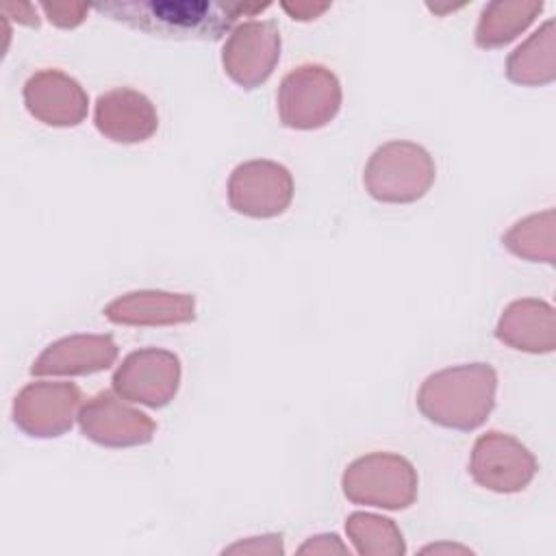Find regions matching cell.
Segmentation results:
<instances>
[{"instance_id": "5", "label": "cell", "mask_w": 556, "mask_h": 556, "mask_svg": "<svg viewBox=\"0 0 556 556\" xmlns=\"http://www.w3.org/2000/svg\"><path fill=\"white\" fill-rule=\"evenodd\" d=\"M341 83L326 65L304 63L291 70L278 87L280 122L293 130L328 126L341 109Z\"/></svg>"}, {"instance_id": "10", "label": "cell", "mask_w": 556, "mask_h": 556, "mask_svg": "<svg viewBox=\"0 0 556 556\" xmlns=\"http://www.w3.org/2000/svg\"><path fill=\"white\" fill-rule=\"evenodd\" d=\"M280 59V30L269 20L235 26L222 50L224 72L243 89L263 85Z\"/></svg>"}, {"instance_id": "7", "label": "cell", "mask_w": 556, "mask_h": 556, "mask_svg": "<svg viewBox=\"0 0 556 556\" xmlns=\"http://www.w3.org/2000/svg\"><path fill=\"white\" fill-rule=\"evenodd\" d=\"M291 200L293 176L276 161H245L228 178V204L241 215L256 219L276 217L287 211Z\"/></svg>"}, {"instance_id": "12", "label": "cell", "mask_w": 556, "mask_h": 556, "mask_svg": "<svg viewBox=\"0 0 556 556\" xmlns=\"http://www.w3.org/2000/svg\"><path fill=\"white\" fill-rule=\"evenodd\" d=\"M28 113L46 126H78L89 111L87 91L61 70H39L24 83Z\"/></svg>"}, {"instance_id": "16", "label": "cell", "mask_w": 556, "mask_h": 556, "mask_svg": "<svg viewBox=\"0 0 556 556\" xmlns=\"http://www.w3.org/2000/svg\"><path fill=\"white\" fill-rule=\"evenodd\" d=\"M495 337L513 350L530 354H547L556 348L554 306L545 300L521 298L510 302L497 326Z\"/></svg>"}, {"instance_id": "25", "label": "cell", "mask_w": 556, "mask_h": 556, "mask_svg": "<svg viewBox=\"0 0 556 556\" xmlns=\"http://www.w3.org/2000/svg\"><path fill=\"white\" fill-rule=\"evenodd\" d=\"M4 11H15V20L28 26H37L39 20L35 17V7L33 4H4Z\"/></svg>"}, {"instance_id": "15", "label": "cell", "mask_w": 556, "mask_h": 556, "mask_svg": "<svg viewBox=\"0 0 556 556\" xmlns=\"http://www.w3.org/2000/svg\"><path fill=\"white\" fill-rule=\"evenodd\" d=\"M104 317L119 326H174L195 319V298L172 291H130L104 306Z\"/></svg>"}, {"instance_id": "3", "label": "cell", "mask_w": 556, "mask_h": 556, "mask_svg": "<svg viewBox=\"0 0 556 556\" xmlns=\"http://www.w3.org/2000/svg\"><path fill=\"white\" fill-rule=\"evenodd\" d=\"M434 176V161L426 148L413 141H389L369 156L363 185L378 202L410 204L428 193Z\"/></svg>"}, {"instance_id": "4", "label": "cell", "mask_w": 556, "mask_h": 556, "mask_svg": "<svg viewBox=\"0 0 556 556\" xmlns=\"http://www.w3.org/2000/svg\"><path fill=\"white\" fill-rule=\"evenodd\" d=\"M417 471L400 454L371 452L348 465L341 478L343 495L352 504L387 510L408 508L417 500Z\"/></svg>"}, {"instance_id": "13", "label": "cell", "mask_w": 556, "mask_h": 556, "mask_svg": "<svg viewBox=\"0 0 556 556\" xmlns=\"http://www.w3.org/2000/svg\"><path fill=\"white\" fill-rule=\"evenodd\" d=\"M93 124L111 141L141 143L156 132L159 113L146 93L117 87L98 96Z\"/></svg>"}, {"instance_id": "14", "label": "cell", "mask_w": 556, "mask_h": 556, "mask_svg": "<svg viewBox=\"0 0 556 556\" xmlns=\"http://www.w3.org/2000/svg\"><path fill=\"white\" fill-rule=\"evenodd\" d=\"M117 358L111 334H70L52 341L30 365L33 376H89L109 369Z\"/></svg>"}, {"instance_id": "18", "label": "cell", "mask_w": 556, "mask_h": 556, "mask_svg": "<svg viewBox=\"0 0 556 556\" xmlns=\"http://www.w3.org/2000/svg\"><path fill=\"white\" fill-rule=\"evenodd\" d=\"M543 11V2L536 0H493L484 7L476 26V46L491 50L510 43L521 35Z\"/></svg>"}, {"instance_id": "11", "label": "cell", "mask_w": 556, "mask_h": 556, "mask_svg": "<svg viewBox=\"0 0 556 556\" xmlns=\"http://www.w3.org/2000/svg\"><path fill=\"white\" fill-rule=\"evenodd\" d=\"M80 432L102 447H135L152 441L156 424L146 413L128 406L122 395L100 391L78 410Z\"/></svg>"}, {"instance_id": "20", "label": "cell", "mask_w": 556, "mask_h": 556, "mask_svg": "<svg viewBox=\"0 0 556 556\" xmlns=\"http://www.w3.org/2000/svg\"><path fill=\"white\" fill-rule=\"evenodd\" d=\"M345 532L361 556H402L406 552L397 523L374 513H352L345 519Z\"/></svg>"}, {"instance_id": "2", "label": "cell", "mask_w": 556, "mask_h": 556, "mask_svg": "<svg viewBox=\"0 0 556 556\" xmlns=\"http://www.w3.org/2000/svg\"><path fill=\"white\" fill-rule=\"evenodd\" d=\"M497 374L489 363H467L430 374L417 391L421 415L443 428L476 430L495 406Z\"/></svg>"}, {"instance_id": "8", "label": "cell", "mask_w": 556, "mask_h": 556, "mask_svg": "<svg viewBox=\"0 0 556 556\" xmlns=\"http://www.w3.org/2000/svg\"><path fill=\"white\" fill-rule=\"evenodd\" d=\"M471 478L495 493L523 491L534 473L536 460L532 452L506 432H484L476 439L469 458Z\"/></svg>"}, {"instance_id": "22", "label": "cell", "mask_w": 556, "mask_h": 556, "mask_svg": "<svg viewBox=\"0 0 556 556\" xmlns=\"http://www.w3.org/2000/svg\"><path fill=\"white\" fill-rule=\"evenodd\" d=\"M282 536L280 534H263V536H250L248 541H239L224 549V554H265L276 556L282 554Z\"/></svg>"}, {"instance_id": "9", "label": "cell", "mask_w": 556, "mask_h": 556, "mask_svg": "<svg viewBox=\"0 0 556 556\" xmlns=\"http://www.w3.org/2000/svg\"><path fill=\"white\" fill-rule=\"evenodd\" d=\"M83 393L74 382H30L13 400L15 426L35 439L65 434L78 419Z\"/></svg>"}, {"instance_id": "23", "label": "cell", "mask_w": 556, "mask_h": 556, "mask_svg": "<svg viewBox=\"0 0 556 556\" xmlns=\"http://www.w3.org/2000/svg\"><path fill=\"white\" fill-rule=\"evenodd\" d=\"M298 552L300 554H348V545H343L337 534H317V536H311L304 545H300Z\"/></svg>"}, {"instance_id": "17", "label": "cell", "mask_w": 556, "mask_h": 556, "mask_svg": "<svg viewBox=\"0 0 556 556\" xmlns=\"http://www.w3.org/2000/svg\"><path fill=\"white\" fill-rule=\"evenodd\" d=\"M506 76L515 85L536 87L556 78V26L547 20L506 59Z\"/></svg>"}, {"instance_id": "21", "label": "cell", "mask_w": 556, "mask_h": 556, "mask_svg": "<svg viewBox=\"0 0 556 556\" xmlns=\"http://www.w3.org/2000/svg\"><path fill=\"white\" fill-rule=\"evenodd\" d=\"M41 11L48 15V20L59 28H74L83 24L87 17L89 7L83 2H43Z\"/></svg>"}, {"instance_id": "1", "label": "cell", "mask_w": 556, "mask_h": 556, "mask_svg": "<svg viewBox=\"0 0 556 556\" xmlns=\"http://www.w3.org/2000/svg\"><path fill=\"white\" fill-rule=\"evenodd\" d=\"M267 7L213 0H113L96 4V11L154 37L215 41L241 13L252 15Z\"/></svg>"}, {"instance_id": "24", "label": "cell", "mask_w": 556, "mask_h": 556, "mask_svg": "<svg viewBox=\"0 0 556 556\" xmlns=\"http://www.w3.org/2000/svg\"><path fill=\"white\" fill-rule=\"evenodd\" d=\"M282 9H285L293 20L308 22V20L319 17L324 11H328L330 4H328V2H321V4H315V2H295V4H289V2H282Z\"/></svg>"}, {"instance_id": "19", "label": "cell", "mask_w": 556, "mask_h": 556, "mask_svg": "<svg viewBox=\"0 0 556 556\" xmlns=\"http://www.w3.org/2000/svg\"><path fill=\"white\" fill-rule=\"evenodd\" d=\"M554 226H556V213H554V208H545L543 213H534V215L519 219L502 237V243L513 254H517L526 261L554 265V258H556Z\"/></svg>"}, {"instance_id": "6", "label": "cell", "mask_w": 556, "mask_h": 556, "mask_svg": "<svg viewBox=\"0 0 556 556\" xmlns=\"http://www.w3.org/2000/svg\"><path fill=\"white\" fill-rule=\"evenodd\" d=\"M113 391L150 408L167 406L180 387V358L161 348L130 352L113 374Z\"/></svg>"}]
</instances>
